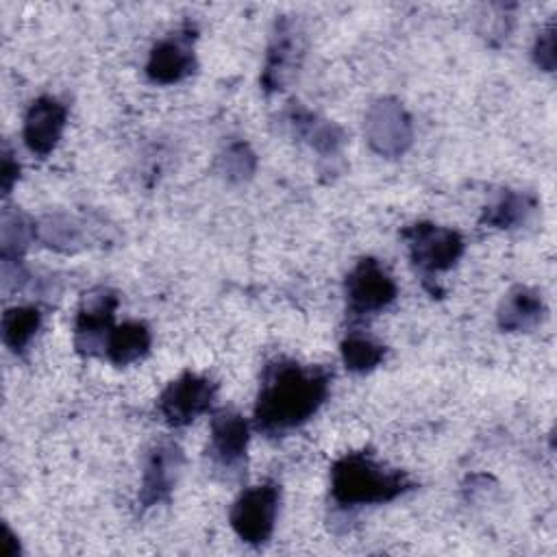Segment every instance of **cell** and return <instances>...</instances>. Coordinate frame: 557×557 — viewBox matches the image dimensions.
Listing matches in <instances>:
<instances>
[{"mask_svg":"<svg viewBox=\"0 0 557 557\" xmlns=\"http://www.w3.org/2000/svg\"><path fill=\"white\" fill-rule=\"evenodd\" d=\"M333 374L322 366L276 359L265 366L255 403V426L278 437L302 426L324 405Z\"/></svg>","mask_w":557,"mask_h":557,"instance_id":"6da1fadb","label":"cell"},{"mask_svg":"<svg viewBox=\"0 0 557 557\" xmlns=\"http://www.w3.org/2000/svg\"><path fill=\"white\" fill-rule=\"evenodd\" d=\"M413 487V481L385 468L370 453H346L331 466V498L342 509L383 505Z\"/></svg>","mask_w":557,"mask_h":557,"instance_id":"7a4b0ae2","label":"cell"},{"mask_svg":"<svg viewBox=\"0 0 557 557\" xmlns=\"http://www.w3.org/2000/svg\"><path fill=\"white\" fill-rule=\"evenodd\" d=\"M278 503L281 487L274 481H263L244 490L235 498L228 513L231 527L237 537L250 546H263L274 533Z\"/></svg>","mask_w":557,"mask_h":557,"instance_id":"3957f363","label":"cell"},{"mask_svg":"<svg viewBox=\"0 0 557 557\" xmlns=\"http://www.w3.org/2000/svg\"><path fill=\"white\" fill-rule=\"evenodd\" d=\"M400 235L407 242L411 263L426 278L450 270L466 250V242L457 231L431 222H416L403 228Z\"/></svg>","mask_w":557,"mask_h":557,"instance_id":"277c9868","label":"cell"},{"mask_svg":"<svg viewBox=\"0 0 557 557\" xmlns=\"http://www.w3.org/2000/svg\"><path fill=\"white\" fill-rule=\"evenodd\" d=\"M344 294L348 313L352 318H363L389 307L398 296V287L379 259L363 257L346 274Z\"/></svg>","mask_w":557,"mask_h":557,"instance_id":"5b68a950","label":"cell"},{"mask_svg":"<svg viewBox=\"0 0 557 557\" xmlns=\"http://www.w3.org/2000/svg\"><path fill=\"white\" fill-rule=\"evenodd\" d=\"M363 135L376 154L396 159L405 154L413 141L411 115L396 98H379L366 111Z\"/></svg>","mask_w":557,"mask_h":557,"instance_id":"8992f818","label":"cell"},{"mask_svg":"<svg viewBox=\"0 0 557 557\" xmlns=\"http://www.w3.org/2000/svg\"><path fill=\"white\" fill-rule=\"evenodd\" d=\"M218 383L209 376L185 372L178 379L170 381L157 400L161 418L178 429L191 424L198 416L207 413L215 400Z\"/></svg>","mask_w":557,"mask_h":557,"instance_id":"52a82bcc","label":"cell"},{"mask_svg":"<svg viewBox=\"0 0 557 557\" xmlns=\"http://www.w3.org/2000/svg\"><path fill=\"white\" fill-rule=\"evenodd\" d=\"M117 294L109 287H96L81 300L74 322V346L81 355H102L104 339L113 329Z\"/></svg>","mask_w":557,"mask_h":557,"instance_id":"ba28073f","label":"cell"},{"mask_svg":"<svg viewBox=\"0 0 557 557\" xmlns=\"http://www.w3.org/2000/svg\"><path fill=\"white\" fill-rule=\"evenodd\" d=\"M183 461H185L183 450L172 440H163L150 448L144 463V476H141V487L137 496L144 509L163 505L170 500L176 487V481L181 476Z\"/></svg>","mask_w":557,"mask_h":557,"instance_id":"9c48e42d","label":"cell"},{"mask_svg":"<svg viewBox=\"0 0 557 557\" xmlns=\"http://www.w3.org/2000/svg\"><path fill=\"white\" fill-rule=\"evenodd\" d=\"M196 30L185 26L152 46L146 61V76L157 85H174L196 70Z\"/></svg>","mask_w":557,"mask_h":557,"instance_id":"30bf717a","label":"cell"},{"mask_svg":"<svg viewBox=\"0 0 557 557\" xmlns=\"http://www.w3.org/2000/svg\"><path fill=\"white\" fill-rule=\"evenodd\" d=\"M302 57V35L292 17L276 20L265 65L261 72V85L265 91H281L294 76Z\"/></svg>","mask_w":557,"mask_h":557,"instance_id":"8fae6325","label":"cell"},{"mask_svg":"<svg viewBox=\"0 0 557 557\" xmlns=\"http://www.w3.org/2000/svg\"><path fill=\"white\" fill-rule=\"evenodd\" d=\"M248 440L250 431L244 416L231 409H222L211 418L207 455L218 470L237 472L246 459Z\"/></svg>","mask_w":557,"mask_h":557,"instance_id":"7c38bea8","label":"cell"},{"mask_svg":"<svg viewBox=\"0 0 557 557\" xmlns=\"http://www.w3.org/2000/svg\"><path fill=\"white\" fill-rule=\"evenodd\" d=\"M65 124L67 107L54 96H39L30 102L24 115L22 139L33 154L48 157L61 141Z\"/></svg>","mask_w":557,"mask_h":557,"instance_id":"4fadbf2b","label":"cell"},{"mask_svg":"<svg viewBox=\"0 0 557 557\" xmlns=\"http://www.w3.org/2000/svg\"><path fill=\"white\" fill-rule=\"evenodd\" d=\"M285 117L294 135L305 139L320 154L322 161H337L342 157V146L346 137L335 122H329L318 113H311L302 104H292Z\"/></svg>","mask_w":557,"mask_h":557,"instance_id":"5bb4252c","label":"cell"},{"mask_svg":"<svg viewBox=\"0 0 557 557\" xmlns=\"http://www.w3.org/2000/svg\"><path fill=\"white\" fill-rule=\"evenodd\" d=\"M544 313L546 305L542 296L527 285H516L500 300L496 322L507 333H524L535 329L542 322Z\"/></svg>","mask_w":557,"mask_h":557,"instance_id":"9a60e30c","label":"cell"},{"mask_svg":"<svg viewBox=\"0 0 557 557\" xmlns=\"http://www.w3.org/2000/svg\"><path fill=\"white\" fill-rule=\"evenodd\" d=\"M152 335L150 329L144 322L128 320L122 324H113L104 339L102 355L113 366H131L139 359H144L150 352Z\"/></svg>","mask_w":557,"mask_h":557,"instance_id":"2e32d148","label":"cell"},{"mask_svg":"<svg viewBox=\"0 0 557 557\" xmlns=\"http://www.w3.org/2000/svg\"><path fill=\"white\" fill-rule=\"evenodd\" d=\"M537 209V198L529 191L505 189L494 202L483 209L481 224L492 228H516L529 220V215Z\"/></svg>","mask_w":557,"mask_h":557,"instance_id":"e0dca14e","label":"cell"},{"mask_svg":"<svg viewBox=\"0 0 557 557\" xmlns=\"http://www.w3.org/2000/svg\"><path fill=\"white\" fill-rule=\"evenodd\" d=\"M41 326V313L37 307L22 305L11 307L2 315V342L13 355H22Z\"/></svg>","mask_w":557,"mask_h":557,"instance_id":"ac0fdd59","label":"cell"},{"mask_svg":"<svg viewBox=\"0 0 557 557\" xmlns=\"http://www.w3.org/2000/svg\"><path fill=\"white\" fill-rule=\"evenodd\" d=\"M37 237V224L20 211H4L0 226L2 263H20L30 242Z\"/></svg>","mask_w":557,"mask_h":557,"instance_id":"d6986e66","label":"cell"},{"mask_svg":"<svg viewBox=\"0 0 557 557\" xmlns=\"http://www.w3.org/2000/svg\"><path fill=\"white\" fill-rule=\"evenodd\" d=\"M37 239L59 252H74L83 246V228L81 224L65 213H52L37 222Z\"/></svg>","mask_w":557,"mask_h":557,"instance_id":"ffe728a7","label":"cell"},{"mask_svg":"<svg viewBox=\"0 0 557 557\" xmlns=\"http://www.w3.org/2000/svg\"><path fill=\"white\" fill-rule=\"evenodd\" d=\"M339 350H342V361L346 370L355 374H366L385 359V346L363 333H348Z\"/></svg>","mask_w":557,"mask_h":557,"instance_id":"44dd1931","label":"cell"},{"mask_svg":"<svg viewBox=\"0 0 557 557\" xmlns=\"http://www.w3.org/2000/svg\"><path fill=\"white\" fill-rule=\"evenodd\" d=\"M213 168H215V172L224 181H228V183H244L257 170V154L252 152V148L244 139H237V141H231L215 157Z\"/></svg>","mask_w":557,"mask_h":557,"instance_id":"7402d4cb","label":"cell"},{"mask_svg":"<svg viewBox=\"0 0 557 557\" xmlns=\"http://www.w3.org/2000/svg\"><path fill=\"white\" fill-rule=\"evenodd\" d=\"M555 22H550L546 28H542L537 33L535 46H533V61L537 67H542L544 72H553L555 70Z\"/></svg>","mask_w":557,"mask_h":557,"instance_id":"603a6c76","label":"cell"},{"mask_svg":"<svg viewBox=\"0 0 557 557\" xmlns=\"http://www.w3.org/2000/svg\"><path fill=\"white\" fill-rule=\"evenodd\" d=\"M20 178V163L13 159L9 146L2 150V163H0V185H2V196H9L15 181Z\"/></svg>","mask_w":557,"mask_h":557,"instance_id":"cb8c5ba5","label":"cell"},{"mask_svg":"<svg viewBox=\"0 0 557 557\" xmlns=\"http://www.w3.org/2000/svg\"><path fill=\"white\" fill-rule=\"evenodd\" d=\"M4 531H7V540H4V542H7V546H9V548L4 550V555H7V557H15V555L20 553V544H17V540H15V535L11 533L9 527H4Z\"/></svg>","mask_w":557,"mask_h":557,"instance_id":"d4e9b609","label":"cell"}]
</instances>
